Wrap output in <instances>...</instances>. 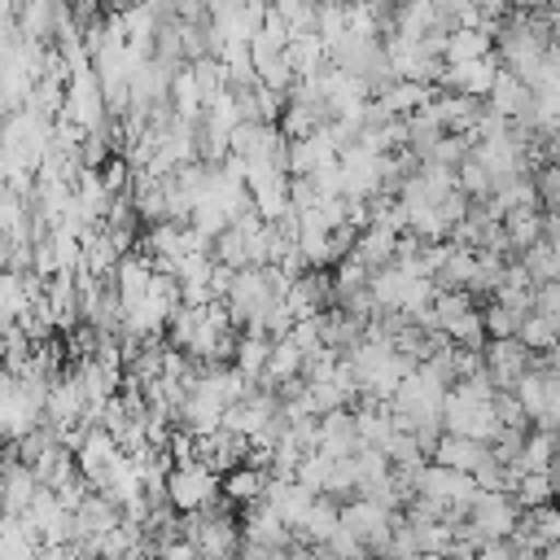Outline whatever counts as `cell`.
<instances>
[{
	"mask_svg": "<svg viewBox=\"0 0 560 560\" xmlns=\"http://www.w3.org/2000/svg\"><path fill=\"white\" fill-rule=\"evenodd\" d=\"M538 311H560V276L556 280H547V284H538Z\"/></svg>",
	"mask_w": 560,
	"mask_h": 560,
	"instance_id": "d6986e66",
	"label": "cell"
},
{
	"mask_svg": "<svg viewBox=\"0 0 560 560\" xmlns=\"http://www.w3.org/2000/svg\"><path fill=\"white\" fill-rule=\"evenodd\" d=\"M494 52V35L481 26H455L451 31V48L446 61H472V57H490Z\"/></svg>",
	"mask_w": 560,
	"mask_h": 560,
	"instance_id": "30bf717a",
	"label": "cell"
},
{
	"mask_svg": "<svg viewBox=\"0 0 560 560\" xmlns=\"http://www.w3.org/2000/svg\"><path fill=\"white\" fill-rule=\"evenodd\" d=\"M302 363H306V350L293 341V337H280L276 346H271V359H267V372H262V381H289V376H298L302 372Z\"/></svg>",
	"mask_w": 560,
	"mask_h": 560,
	"instance_id": "8fae6325",
	"label": "cell"
},
{
	"mask_svg": "<svg viewBox=\"0 0 560 560\" xmlns=\"http://www.w3.org/2000/svg\"><path fill=\"white\" fill-rule=\"evenodd\" d=\"M319 446H324L328 455H337V459H341V455H354V451L363 446L354 407H332V411L319 416Z\"/></svg>",
	"mask_w": 560,
	"mask_h": 560,
	"instance_id": "277c9868",
	"label": "cell"
},
{
	"mask_svg": "<svg viewBox=\"0 0 560 560\" xmlns=\"http://www.w3.org/2000/svg\"><path fill=\"white\" fill-rule=\"evenodd\" d=\"M332 464H337V455H328L324 446H315V451H306V455H302V464H298V481H302V486H311V490H324V486H328Z\"/></svg>",
	"mask_w": 560,
	"mask_h": 560,
	"instance_id": "2e32d148",
	"label": "cell"
},
{
	"mask_svg": "<svg viewBox=\"0 0 560 560\" xmlns=\"http://www.w3.org/2000/svg\"><path fill=\"white\" fill-rule=\"evenodd\" d=\"M219 490H223V472H214L201 459H184L171 468V503L179 512H197V508L214 503Z\"/></svg>",
	"mask_w": 560,
	"mask_h": 560,
	"instance_id": "6da1fadb",
	"label": "cell"
},
{
	"mask_svg": "<svg viewBox=\"0 0 560 560\" xmlns=\"http://www.w3.org/2000/svg\"><path fill=\"white\" fill-rule=\"evenodd\" d=\"M499 114H508V118H521L529 105H534V88L516 74V70H508V66H499V79H494V88H490V96H486Z\"/></svg>",
	"mask_w": 560,
	"mask_h": 560,
	"instance_id": "8992f818",
	"label": "cell"
},
{
	"mask_svg": "<svg viewBox=\"0 0 560 560\" xmlns=\"http://www.w3.org/2000/svg\"><path fill=\"white\" fill-rule=\"evenodd\" d=\"M534 188H538L542 210H556L560 206V162H538L534 166Z\"/></svg>",
	"mask_w": 560,
	"mask_h": 560,
	"instance_id": "ac0fdd59",
	"label": "cell"
},
{
	"mask_svg": "<svg viewBox=\"0 0 560 560\" xmlns=\"http://www.w3.org/2000/svg\"><path fill=\"white\" fill-rule=\"evenodd\" d=\"M459 188L472 197V201H486L490 192H494V175L486 171V162H477L472 153L459 162Z\"/></svg>",
	"mask_w": 560,
	"mask_h": 560,
	"instance_id": "9a60e30c",
	"label": "cell"
},
{
	"mask_svg": "<svg viewBox=\"0 0 560 560\" xmlns=\"http://www.w3.org/2000/svg\"><path fill=\"white\" fill-rule=\"evenodd\" d=\"M503 228H508L512 245H516V249H525V245H534V241H542V236H547V214H542V206H538V201H534V206H512V210L503 214Z\"/></svg>",
	"mask_w": 560,
	"mask_h": 560,
	"instance_id": "9c48e42d",
	"label": "cell"
},
{
	"mask_svg": "<svg viewBox=\"0 0 560 560\" xmlns=\"http://www.w3.org/2000/svg\"><path fill=\"white\" fill-rule=\"evenodd\" d=\"M516 9H538V4H547V0H512Z\"/></svg>",
	"mask_w": 560,
	"mask_h": 560,
	"instance_id": "ffe728a7",
	"label": "cell"
},
{
	"mask_svg": "<svg viewBox=\"0 0 560 560\" xmlns=\"http://www.w3.org/2000/svg\"><path fill=\"white\" fill-rule=\"evenodd\" d=\"M499 57H472V61H446V74H442V88L451 92H468V96H490L494 79H499Z\"/></svg>",
	"mask_w": 560,
	"mask_h": 560,
	"instance_id": "3957f363",
	"label": "cell"
},
{
	"mask_svg": "<svg viewBox=\"0 0 560 560\" xmlns=\"http://www.w3.org/2000/svg\"><path fill=\"white\" fill-rule=\"evenodd\" d=\"M516 503L521 508H538V503H551L556 499V477L551 472H521V481H516Z\"/></svg>",
	"mask_w": 560,
	"mask_h": 560,
	"instance_id": "5bb4252c",
	"label": "cell"
},
{
	"mask_svg": "<svg viewBox=\"0 0 560 560\" xmlns=\"http://www.w3.org/2000/svg\"><path fill=\"white\" fill-rule=\"evenodd\" d=\"M267 481H271L267 468H258V464H236V468L223 472V494L245 508V503H254V499L267 494Z\"/></svg>",
	"mask_w": 560,
	"mask_h": 560,
	"instance_id": "ba28073f",
	"label": "cell"
},
{
	"mask_svg": "<svg viewBox=\"0 0 560 560\" xmlns=\"http://www.w3.org/2000/svg\"><path fill=\"white\" fill-rule=\"evenodd\" d=\"M319 4H341V9H350L354 0H319Z\"/></svg>",
	"mask_w": 560,
	"mask_h": 560,
	"instance_id": "44dd1931",
	"label": "cell"
},
{
	"mask_svg": "<svg viewBox=\"0 0 560 560\" xmlns=\"http://www.w3.org/2000/svg\"><path fill=\"white\" fill-rule=\"evenodd\" d=\"M521 341H525L529 350H551V346H560V315H551V311H529L525 324H521Z\"/></svg>",
	"mask_w": 560,
	"mask_h": 560,
	"instance_id": "7c38bea8",
	"label": "cell"
},
{
	"mask_svg": "<svg viewBox=\"0 0 560 560\" xmlns=\"http://www.w3.org/2000/svg\"><path fill=\"white\" fill-rule=\"evenodd\" d=\"M486 311V328H490V337H516L521 332V324H525V311H516V306H508V302H490V306H481Z\"/></svg>",
	"mask_w": 560,
	"mask_h": 560,
	"instance_id": "e0dca14e",
	"label": "cell"
},
{
	"mask_svg": "<svg viewBox=\"0 0 560 560\" xmlns=\"http://www.w3.org/2000/svg\"><path fill=\"white\" fill-rule=\"evenodd\" d=\"M556 44H560V31H556Z\"/></svg>",
	"mask_w": 560,
	"mask_h": 560,
	"instance_id": "7402d4cb",
	"label": "cell"
},
{
	"mask_svg": "<svg viewBox=\"0 0 560 560\" xmlns=\"http://www.w3.org/2000/svg\"><path fill=\"white\" fill-rule=\"evenodd\" d=\"M398 236H402V232H394V228H385V223H368V228L359 232L354 254H359L372 271H376V267H389L394 254H398Z\"/></svg>",
	"mask_w": 560,
	"mask_h": 560,
	"instance_id": "52a82bcc",
	"label": "cell"
},
{
	"mask_svg": "<svg viewBox=\"0 0 560 560\" xmlns=\"http://www.w3.org/2000/svg\"><path fill=\"white\" fill-rule=\"evenodd\" d=\"M490 442H481V438H472V433H442V442H438V451H433V459L438 464H451V468H464V472H477L486 459H490Z\"/></svg>",
	"mask_w": 560,
	"mask_h": 560,
	"instance_id": "5b68a950",
	"label": "cell"
},
{
	"mask_svg": "<svg viewBox=\"0 0 560 560\" xmlns=\"http://www.w3.org/2000/svg\"><path fill=\"white\" fill-rule=\"evenodd\" d=\"M74 455H79V468L88 472V481H92V486H101V481H105V472H109L127 451H122V442H118L105 424H92Z\"/></svg>",
	"mask_w": 560,
	"mask_h": 560,
	"instance_id": "7a4b0ae2",
	"label": "cell"
},
{
	"mask_svg": "<svg viewBox=\"0 0 560 560\" xmlns=\"http://www.w3.org/2000/svg\"><path fill=\"white\" fill-rule=\"evenodd\" d=\"M521 262H525V271L534 276V284H547V280L560 276V249H556V241H547V236L534 241V245H525Z\"/></svg>",
	"mask_w": 560,
	"mask_h": 560,
	"instance_id": "4fadbf2b",
	"label": "cell"
}]
</instances>
